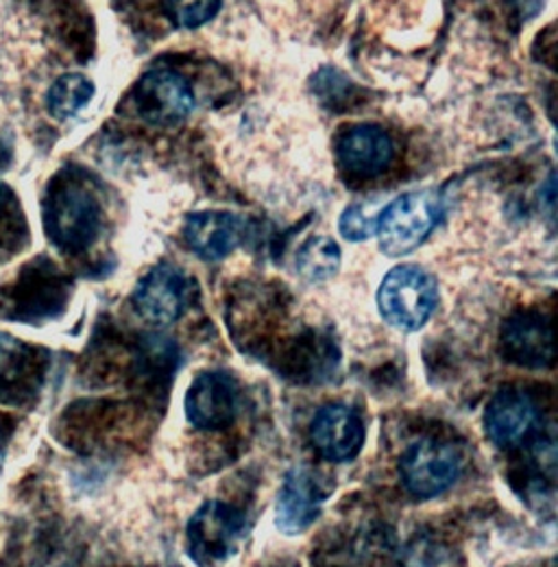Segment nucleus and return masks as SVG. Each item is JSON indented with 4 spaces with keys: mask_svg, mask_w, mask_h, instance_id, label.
Masks as SVG:
<instances>
[{
    "mask_svg": "<svg viewBox=\"0 0 558 567\" xmlns=\"http://www.w3.org/2000/svg\"><path fill=\"white\" fill-rule=\"evenodd\" d=\"M441 213V197L432 190L397 197L378 216L380 249L391 258L409 256L432 234Z\"/></svg>",
    "mask_w": 558,
    "mask_h": 567,
    "instance_id": "3",
    "label": "nucleus"
},
{
    "mask_svg": "<svg viewBox=\"0 0 558 567\" xmlns=\"http://www.w3.org/2000/svg\"><path fill=\"white\" fill-rule=\"evenodd\" d=\"M326 494L308 467L286 474L276 506V526L283 535H301L321 515Z\"/></svg>",
    "mask_w": 558,
    "mask_h": 567,
    "instance_id": "10",
    "label": "nucleus"
},
{
    "mask_svg": "<svg viewBox=\"0 0 558 567\" xmlns=\"http://www.w3.org/2000/svg\"><path fill=\"white\" fill-rule=\"evenodd\" d=\"M341 267V247L328 236L310 238L297 254V271L308 282H328Z\"/></svg>",
    "mask_w": 558,
    "mask_h": 567,
    "instance_id": "15",
    "label": "nucleus"
},
{
    "mask_svg": "<svg viewBox=\"0 0 558 567\" xmlns=\"http://www.w3.org/2000/svg\"><path fill=\"white\" fill-rule=\"evenodd\" d=\"M136 107L146 123L170 127L190 116L195 110V94L182 74L151 71L140 79Z\"/></svg>",
    "mask_w": 558,
    "mask_h": 567,
    "instance_id": "6",
    "label": "nucleus"
},
{
    "mask_svg": "<svg viewBox=\"0 0 558 567\" xmlns=\"http://www.w3.org/2000/svg\"><path fill=\"white\" fill-rule=\"evenodd\" d=\"M27 367V348L9 337L0 334V386H9L18 382Z\"/></svg>",
    "mask_w": 558,
    "mask_h": 567,
    "instance_id": "18",
    "label": "nucleus"
},
{
    "mask_svg": "<svg viewBox=\"0 0 558 567\" xmlns=\"http://www.w3.org/2000/svg\"><path fill=\"white\" fill-rule=\"evenodd\" d=\"M134 303L140 317L153 326L175 323L188 303V280L170 265H159L146 278H142Z\"/></svg>",
    "mask_w": 558,
    "mask_h": 567,
    "instance_id": "8",
    "label": "nucleus"
},
{
    "mask_svg": "<svg viewBox=\"0 0 558 567\" xmlns=\"http://www.w3.org/2000/svg\"><path fill=\"white\" fill-rule=\"evenodd\" d=\"M438 301L434 278L415 265H402L389 271L378 292V306L384 321L397 330L415 332L432 317Z\"/></svg>",
    "mask_w": 558,
    "mask_h": 567,
    "instance_id": "2",
    "label": "nucleus"
},
{
    "mask_svg": "<svg viewBox=\"0 0 558 567\" xmlns=\"http://www.w3.org/2000/svg\"><path fill=\"white\" fill-rule=\"evenodd\" d=\"M343 168L358 177H375L393 159V141L378 125H353L337 144Z\"/></svg>",
    "mask_w": 558,
    "mask_h": 567,
    "instance_id": "12",
    "label": "nucleus"
},
{
    "mask_svg": "<svg viewBox=\"0 0 558 567\" xmlns=\"http://www.w3.org/2000/svg\"><path fill=\"white\" fill-rule=\"evenodd\" d=\"M364 424L360 415L345 404L323 406L310 427L314 450L334 463H345L360 454L364 445Z\"/></svg>",
    "mask_w": 558,
    "mask_h": 567,
    "instance_id": "9",
    "label": "nucleus"
},
{
    "mask_svg": "<svg viewBox=\"0 0 558 567\" xmlns=\"http://www.w3.org/2000/svg\"><path fill=\"white\" fill-rule=\"evenodd\" d=\"M463 472L461 452L445 441L418 439L400 458V476L409 494L436 497L445 494Z\"/></svg>",
    "mask_w": 558,
    "mask_h": 567,
    "instance_id": "5",
    "label": "nucleus"
},
{
    "mask_svg": "<svg viewBox=\"0 0 558 567\" xmlns=\"http://www.w3.org/2000/svg\"><path fill=\"white\" fill-rule=\"evenodd\" d=\"M245 537L242 513L220 499H209L188 522V553L202 567H216L236 555Z\"/></svg>",
    "mask_w": 558,
    "mask_h": 567,
    "instance_id": "4",
    "label": "nucleus"
},
{
    "mask_svg": "<svg viewBox=\"0 0 558 567\" xmlns=\"http://www.w3.org/2000/svg\"><path fill=\"white\" fill-rule=\"evenodd\" d=\"M162 4L168 20L179 29L204 27L220 9V0H162Z\"/></svg>",
    "mask_w": 558,
    "mask_h": 567,
    "instance_id": "17",
    "label": "nucleus"
},
{
    "mask_svg": "<svg viewBox=\"0 0 558 567\" xmlns=\"http://www.w3.org/2000/svg\"><path fill=\"white\" fill-rule=\"evenodd\" d=\"M240 406V386L234 375L208 371L193 380L186 393V417L202 430H218L231 424Z\"/></svg>",
    "mask_w": 558,
    "mask_h": 567,
    "instance_id": "7",
    "label": "nucleus"
},
{
    "mask_svg": "<svg viewBox=\"0 0 558 567\" xmlns=\"http://www.w3.org/2000/svg\"><path fill=\"white\" fill-rule=\"evenodd\" d=\"M188 247L204 260L227 258L242 238V220L229 213H197L188 216L184 229Z\"/></svg>",
    "mask_w": 558,
    "mask_h": 567,
    "instance_id": "13",
    "label": "nucleus"
},
{
    "mask_svg": "<svg viewBox=\"0 0 558 567\" xmlns=\"http://www.w3.org/2000/svg\"><path fill=\"white\" fill-rule=\"evenodd\" d=\"M92 96H94L92 81L83 74L70 72V74L60 76L51 85V90L46 94V103H49V112L55 118L66 121V118H72L74 114H79L90 103Z\"/></svg>",
    "mask_w": 558,
    "mask_h": 567,
    "instance_id": "16",
    "label": "nucleus"
},
{
    "mask_svg": "<svg viewBox=\"0 0 558 567\" xmlns=\"http://www.w3.org/2000/svg\"><path fill=\"white\" fill-rule=\"evenodd\" d=\"M537 422L535 402L515 389L499 391L488 402L485 427L490 441L497 445H513L521 441Z\"/></svg>",
    "mask_w": 558,
    "mask_h": 567,
    "instance_id": "14",
    "label": "nucleus"
},
{
    "mask_svg": "<svg viewBox=\"0 0 558 567\" xmlns=\"http://www.w3.org/2000/svg\"><path fill=\"white\" fill-rule=\"evenodd\" d=\"M504 355L521 367H550L555 360V334L552 326L530 312L513 317L502 332Z\"/></svg>",
    "mask_w": 558,
    "mask_h": 567,
    "instance_id": "11",
    "label": "nucleus"
},
{
    "mask_svg": "<svg viewBox=\"0 0 558 567\" xmlns=\"http://www.w3.org/2000/svg\"><path fill=\"white\" fill-rule=\"evenodd\" d=\"M339 227L343 238H348L351 243H360L371 238L378 231V218L364 213L362 206H351L341 216Z\"/></svg>",
    "mask_w": 558,
    "mask_h": 567,
    "instance_id": "19",
    "label": "nucleus"
},
{
    "mask_svg": "<svg viewBox=\"0 0 558 567\" xmlns=\"http://www.w3.org/2000/svg\"><path fill=\"white\" fill-rule=\"evenodd\" d=\"M44 225L60 249L72 254L87 249L101 229L96 195L76 182L62 184L46 199Z\"/></svg>",
    "mask_w": 558,
    "mask_h": 567,
    "instance_id": "1",
    "label": "nucleus"
}]
</instances>
